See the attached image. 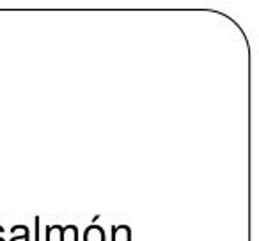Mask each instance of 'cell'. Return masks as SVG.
<instances>
[{"label": "cell", "mask_w": 259, "mask_h": 241, "mask_svg": "<svg viewBox=\"0 0 259 241\" xmlns=\"http://www.w3.org/2000/svg\"><path fill=\"white\" fill-rule=\"evenodd\" d=\"M112 241H132V229L128 225L112 227Z\"/></svg>", "instance_id": "obj_2"}, {"label": "cell", "mask_w": 259, "mask_h": 241, "mask_svg": "<svg viewBox=\"0 0 259 241\" xmlns=\"http://www.w3.org/2000/svg\"><path fill=\"white\" fill-rule=\"evenodd\" d=\"M22 229V236H13L11 241H30V230L27 225H20Z\"/></svg>", "instance_id": "obj_5"}, {"label": "cell", "mask_w": 259, "mask_h": 241, "mask_svg": "<svg viewBox=\"0 0 259 241\" xmlns=\"http://www.w3.org/2000/svg\"><path fill=\"white\" fill-rule=\"evenodd\" d=\"M83 241H105V230L103 227L91 223L85 230H83Z\"/></svg>", "instance_id": "obj_1"}, {"label": "cell", "mask_w": 259, "mask_h": 241, "mask_svg": "<svg viewBox=\"0 0 259 241\" xmlns=\"http://www.w3.org/2000/svg\"><path fill=\"white\" fill-rule=\"evenodd\" d=\"M62 241H78V227L76 225L62 227Z\"/></svg>", "instance_id": "obj_3"}, {"label": "cell", "mask_w": 259, "mask_h": 241, "mask_svg": "<svg viewBox=\"0 0 259 241\" xmlns=\"http://www.w3.org/2000/svg\"><path fill=\"white\" fill-rule=\"evenodd\" d=\"M34 223H36V241H39V216L34 218Z\"/></svg>", "instance_id": "obj_6"}, {"label": "cell", "mask_w": 259, "mask_h": 241, "mask_svg": "<svg viewBox=\"0 0 259 241\" xmlns=\"http://www.w3.org/2000/svg\"><path fill=\"white\" fill-rule=\"evenodd\" d=\"M47 241H62V227L48 225L47 227Z\"/></svg>", "instance_id": "obj_4"}]
</instances>
